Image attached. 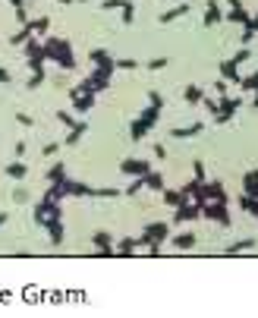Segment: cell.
Instances as JSON below:
<instances>
[{
  "label": "cell",
  "mask_w": 258,
  "mask_h": 318,
  "mask_svg": "<svg viewBox=\"0 0 258 318\" xmlns=\"http://www.w3.org/2000/svg\"><path fill=\"white\" fill-rule=\"evenodd\" d=\"M44 54H47V60H54L60 69H72V66H76L69 38H44Z\"/></svg>",
  "instance_id": "cell-1"
},
{
  "label": "cell",
  "mask_w": 258,
  "mask_h": 318,
  "mask_svg": "<svg viewBox=\"0 0 258 318\" xmlns=\"http://www.w3.org/2000/svg\"><path fill=\"white\" fill-rule=\"evenodd\" d=\"M158 120H161V110L148 104V107H145V110H142V114H139V117L133 120V129H129V136H133V142H142L145 136H148V133H151V126H154Z\"/></svg>",
  "instance_id": "cell-2"
},
{
  "label": "cell",
  "mask_w": 258,
  "mask_h": 318,
  "mask_svg": "<svg viewBox=\"0 0 258 318\" xmlns=\"http://www.w3.org/2000/svg\"><path fill=\"white\" fill-rule=\"evenodd\" d=\"M239 107H243V98H227V95H220V101H217V114H214L217 126L230 123V120H233V114H236Z\"/></svg>",
  "instance_id": "cell-3"
},
{
  "label": "cell",
  "mask_w": 258,
  "mask_h": 318,
  "mask_svg": "<svg viewBox=\"0 0 258 318\" xmlns=\"http://www.w3.org/2000/svg\"><path fill=\"white\" fill-rule=\"evenodd\" d=\"M201 217L217 221L220 227H230V211H227L224 202H205V205H201Z\"/></svg>",
  "instance_id": "cell-4"
},
{
  "label": "cell",
  "mask_w": 258,
  "mask_h": 318,
  "mask_svg": "<svg viewBox=\"0 0 258 318\" xmlns=\"http://www.w3.org/2000/svg\"><path fill=\"white\" fill-rule=\"evenodd\" d=\"M120 174L123 177H148L151 174V164L148 161H139V158H123L120 161Z\"/></svg>",
  "instance_id": "cell-5"
},
{
  "label": "cell",
  "mask_w": 258,
  "mask_h": 318,
  "mask_svg": "<svg viewBox=\"0 0 258 318\" xmlns=\"http://www.w3.org/2000/svg\"><path fill=\"white\" fill-rule=\"evenodd\" d=\"M50 214H60V202H57V199H54V195L47 192V195H44L38 205H35V221H38V224H44Z\"/></svg>",
  "instance_id": "cell-6"
},
{
  "label": "cell",
  "mask_w": 258,
  "mask_h": 318,
  "mask_svg": "<svg viewBox=\"0 0 258 318\" xmlns=\"http://www.w3.org/2000/svg\"><path fill=\"white\" fill-rule=\"evenodd\" d=\"M41 227L47 230V236H50V242H54V246H60V242H63L66 230H63V221H60V214H50V217L41 224Z\"/></svg>",
  "instance_id": "cell-7"
},
{
  "label": "cell",
  "mask_w": 258,
  "mask_h": 318,
  "mask_svg": "<svg viewBox=\"0 0 258 318\" xmlns=\"http://www.w3.org/2000/svg\"><path fill=\"white\" fill-rule=\"evenodd\" d=\"M60 189H63V195H91L95 199V189L91 186H85V183H79V180H60Z\"/></svg>",
  "instance_id": "cell-8"
},
{
  "label": "cell",
  "mask_w": 258,
  "mask_h": 318,
  "mask_svg": "<svg viewBox=\"0 0 258 318\" xmlns=\"http://www.w3.org/2000/svg\"><path fill=\"white\" fill-rule=\"evenodd\" d=\"M195 217H201V205H192V202H186V205H179V208H176V214H173V224H189V221H195Z\"/></svg>",
  "instance_id": "cell-9"
},
{
  "label": "cell",
  "mask_w": 258,
  "mask_h": 318,
  "mask_svg": "<svg viewBox=\"0 0 258 318\" xmlns=\"http://www.w3.org/2000/svg\"><path fill=\"white\" fill-rule=\"evenodd\" d=\"M142 233H148L151 236V242H167L170 239V224H164V221H154V224H148Z\"/></svg>",
  "instance_id": "cell-10"
},
{
  "label": "cell",
  "mask_w": 258,
  "mask_h": 318,
  "mask_svg": "<svg viewBox=\"0 0 258 318\" xmlns=\"http://www.w3.org/2000/svg\"><path fill=\"white\" fill-rule=\"evenodd\" d=\"M69 98H72V107H76L79 114H88V110L95 107V98L98 95H95V91H79V95H69Z\"/></svg>",
  "instance_id": "cell-11"
},
{
  "label": "cell",
  "mask_w": 258,
  "mask_h": 318,
  "mask_svg": "<svg viewBox=\"0 0 258 318\" xmlns=\"http://www.w3.org/2000/svg\"><path fill=\"white\" fill-rule=\"evenodd\" d=\"M205 199H208V202H224V205H227V189H224V183H217V180L205 183Z\"/></svg>",
  "instance_id": "cell-12"
},
{
  "label": "cell",
  "mask_w": 258,
  "mask_h": 318,
  "mask_svg": "<svg viewBox=\"0 0 258 318\" xmlns=\"http://www.w3.org/2000/svg\"><path fill=\"white\" fill-rule=\"evenodd\" d=\"M186 13H189V4H176L173 10L161 13V16H158V22H161V26H170V22H176L179 16H186Z\"/></svg>",
  "instance_id": "cell-13"
},
{
  "label": "cell",
  "mask_w": 258,
  "mask_h": 318,
  "mask_svg": "<svg viewBox=\"0 0 258 318\" xmlns=\"http://www.w3.org/2000/svg\"><path fill=\"white\" fill-rule=\"evenodd\" d=\"M186 202H189V195L183 192V189H167V186H164V205L179 208V205H186Z\"/></svg>",
  "instance_id": "cell-14"
},
{
  "label": "cell",
  "mask_w": 258,
  "mask_h": 318,
  "mask_svg": "<svg viewBox=\"0 0 258 318\" xmlns=\"http://www.w3.org/2000/svg\"><path fill=\"white\" fill-rule=\"evenodd\" d=\"M201 129H205V123H189V126H176V129H170V136L173 139H192V136H198Z\"/></svg>",
  "instance_id": "cell-15"
},
{
  "label": "cell",
  "mask_w": 258,
  "mask_h": 318,
  "mask_svg": "<svg viewBox=\"0 0 258 318\" xmlns=\"http://www.w3.org/2000/svg\"><path fill=\"white\" fill-rule=\"evenodd\" d=\"M217 69H220V76H224L227 82H239V79H243V76H239V66H236L233 60H220Z\"/></svg>",
  "instance_id": "cell-16"
},
{
  "label": "cell",
  "mask_w": 258,
  "mask_h": 318,
  "mask_svg": "<svg viewBox=\"0 0 258 318\" xmlns=\"http://www.w3.org/2000/svg\"><path fill=\"white\" fill-rule=\"evenodd\" d=\"M243 192H246V195H252V199H258V170L243 174Z\"/></svg>",
  "instance_id": "cell-17"
},
{
  "label": "cell",
  "mask_w": 258,
  "mask_h": 318,
  "mask_svg": "<svg viewBox=\"0 0 258 318\" xmlns=\"http://www.w3.org/2000/svg\"><path fill=\"white\" fill-rule=\"evenodd\" d=\"M85 133H88V123H85V120H79V123L66 133V145H69V148H72V145H79V139H82Z\"/></svg>",
  "instance_id": "cell-18"
},
{
  "label": "cell",
  "mask_w": 258,
  "mask_h": 318,
  "mask_svg": "<svg viewBox=\"0 0 258 318\" xmlns=\"http://www.w3.org/2000/svg\"><path fill=\"white\" fill-rule=\"evenodd\" d=\"M258 246V239H252V236H246V239H239V242H233V246H227V252L224 255H239V252H246V249H255Z\"/></svg>",
  "instance_id": "cell-19"
},
{
  "label": "cell",
  "mask_w": 258,
  "mask_h": 318,
  "mask_svg": "<svg viewBox=\"0 0 258 318\" xmlns=\"http://www.w3.org/2000/svg\"><path fill=\"white\" fill-rule=\"evenodd\" d=\"M220 19H224V13L217 10V0H208V10H205V26L211 29V26H217Z\"/></svg>",
  "instance_id": "cell-20"
},
{
  "label": "cell",
  "mask_w": 258,
  "mask_h": 318,
  "mask_svg": "<svg viewBox=\"0 0 258 318\" xmlns=\"http://www.w3.org/2000/svg\"><path fill=\"white\" fill-rule=\"evenodd\" d=\"M133 249H139L136 236H126V239H120V246H117V255H120V258H129V255H136Z\"/></svg>",
  "instance_id": "cell-21"
},
{
  "label": "cell",
  "mask_w": 258,
  "mask_h": 318,
  "mask_svg": "<svg viewBox=\"0 0 258 318\" xmlns=\"http://www.w3.org/2000/svg\"><path fill=\"white\" fill-rule=\"evenodd\" d=\"M32 35H35V32H32V26H29V22H22V29H19V32H13V35H10V44H13V47H16V44H25V41L32 38Z\"/></svg>",
  "instance_id": "cell-22"
},
{
  "label": "cell",
  "mask_w": 258,
  "mask_h": 318,
  "mask_svg": "<svg viewBox=\"0 0 258 318\" xmlns=\"http://www.w3.org/2000/svg\"><path fill=\"white\" fill-rule=\"evenodd\" d=\"M224 19H227V22H236V26H249V22H252V16H249L243 7H239V10H230Z\"/></svg>",
  "instance_id": "cell-23"
},
{
  "label": "cell",
  "mask_w": 258,
  "mask_h": 318,
  "mask_svg": "<svg viewBox=\"0 0 258 318\" xmlns=\"http://www.w3.org/2000/svg\"><path fill=\"white\" fill-rule=\"evenodd\" d=\"M170 242L176 249H192L195 246V233H176V236H170Z\"/></svg>",
  "instance_id": "cell-24"
},
{
  "label": "cell",
  "mask_w": 258,
  "mask_h": 318,
  "mask_svg": "<svg viewBox=\"0 0 258 318\" xmlns=\"http://www.w3.org/2000/svg\"><path fill=\"white\" fill-rule=\"evenodd\" d=\"M239 208L249 211L252 217H258V199H252V195H246V192H239Z\"/></svg>",
  "instance_id": "cell-25"
},
{
  "label": "cell",
  "mask_w": 258,
  "mask_h": 318,
  "mask_svg": "<svg viewBox=\"0 0 258 318\" xmlns=\"http://www.w3.org/2000/svg\"><path fill=\"white\" fill-rule=\"evenodd\" d=\"M29 26H32V32L38 35V38H44V35H47V26H50V16H38V19H29Z\"/></svg>",
  "instance_id": "cell-26"
},
{
  "label": "cell",
  "mask_w": 258,
  "mask_h": 318,
  "mask_svg": "<svg viewBox=\"0 0 258 318\" xmlns=\"http://www.w3.org/2000/svg\"><path fill=\"white\" fill-rule=\"evenodd\" d=\"M145 186H148V189H154V192H164V174L151 170L148 177H145Z\"/></svg>",
  "instance_id": "cell-27"
},
{
  "label": "cell",
  "mask_w": 258,
  "mask_h": 318,
  "mask_svg": "<svg viewBox=\"0 0 258 318\" xmlns=\"http://www.w3.org/2000/svg\"><path fill=\"white\" fill-rule=\"evenodd\" d=\"M29 174V167L22 164V161H13V164H7V177H13V180H22Z\"/></svg>",
  "instance_id": "cell-28"
},
{
  "label": "cell",
  "mask_w": 258,
  "mask_h": 318,
  "mask_svg": "<svg viewBox=\"0 0 258 318\" xmlns=\"http://www.w3.org/2000/svg\"><path fill=\"white\" fill-rule=\"evenodd\" d=\"M183 98H186L189 104H201V98H205V91H201L198 85H186V91H183Z\"/></svg>",
  "instance_id": "cell-29"
},
{
  "label": "cell",
  "mask_w": 258,
  "mask_h": 318,
  "mask_svg": "<svg viewBox=\"0 0 258 318\" xmlns=\"http://www.w3.org/2000/svg\"><path fill=\"white\" fill-rule=\"evenodd\" d=\"M88 60H91V66H104V63L110 60V54H107L104 47H98V51H91V54H88Z\"/></svg>",
  "instance_id": "cell-30"
},
{
  "label": "cell",
  "mask_w": 258,
  "mask_h": 318,
  "mask_svg": "<svg viewBox=\"0 0 258 318\" xmlns=\"http://www.w3.org/2000/svg\"><path fill=\"white\" fill-rule=\"evenodd\" d=\"M63 174H66V164H63V161H57V164H54L50 170H47V180H50V183H60V180H63Z\"/></svg>",
  "instance_id": "cell-31"
},
{
  "label": "cell",
  "mask_w": 258,
  "mask_h": 318,
  "mask_svg": "<svg viewBox=\"0 0 258 318\" xmlns=\"http://www.w3.org/2000/svg\"><path fill=\"white\" fill-rule=\"evenodd\" d=\"M91 242H95L98 249H101V246H114V236H110V233H104V230H98L95 236H91Z\"/></svg>",
  "instance_id": "cell-32"
},
{
  "label": "cell",
  "mask_w": 258,
  "mask_h": 318,
  "mask_svg": "<svg viewBox=\"0 0 258 318\" xmlns=\"http://www.w3.org/2000/svg\"><path fill=\"white\" fill-rule=\"evenodd\" d=\"M44 79H47V72H32V79L25 82V88H29V91H35V88H41V85H44Z\"/></svg>",
  "instance_id": "cell-33"
},
{
  "label": "cell",
  "mask_w": 258,
  "mask_h": 318,
  "mask_svg": "<svg viewBox=\"0 0 258 318\" xmlns=\"http://www.w3.org/2000/svg\"><path fill=\"white\" fill-rule=\"evenodd\" d=\"M120 13H123V26H133V16H136V7H133V0H126V7H123Z\"/></svg>",
  "instance_id": "cell-34"
},
{
  "label": "cell",
  "mask_w": 258,
  "mask_h": 318,
  "mask_svg": "<svg viewBox=\"0 0 258 318\" xmlns=\"http://www.w3.org/2000/svg\"><path fill=\"white\" fill-rule=\"evenodd\" d=\"M239 85H243V91H255L258 88V72H252V76H246V79H239Z\"/></svg>",
  "instance_id": "cell-35"
},
{
  "label": "cell",
  "mask_w": 258,
  "mask_h": 318,
  "mask_svg": "<svg viewBox=\"0 0 258 318\" xmlns=\"http://www.w3.org/2000/svg\"><path fill=\"white\" fill-rule=\"evenodd\" d=\"M249 57H252V51H246V44H243V47H239V51H236V54H233V57H230V60H233V63H236V66H239V63H246V60H249Z\"/></svg>",
  "instance_id": "cell-36"
},
{
  "label": "cell",
  "mask_w": 258,
  "mask_h": 318,
  "mask_svg": "<svg viewBox=\"0 0 258 318\" xmlns=\"http://www.w3.org/2000/svg\"><path fill=\"white\" fill-rule=\"evenodd\" d=\"M57 120H60V123H63L66 129H72V126L79 123V120H72V114H66V110H57Z\"/></svg>",
  "instance_id": "cell-37"
},
{
  "label": "cell",
  "mask_w": 258,
  "mask_h": 318,
  "mask_svg": "<svg viewBox=\"0 0 258 318\" xmlns=\"http://www.w3.org/2000/svg\"><path fill=\"white\" fill-rule=\"evenodd\" d=\"M142 186H145V177H136L133 183H129V186H126V195H136V192L142 189Z\"/></svg>",
  "instance_id": "cell-38"
},
{
  "label": "cell",
  "mask_w": 258,
  "mask_h": 318,
  "mask_svg": "<svg viewBox=\"0 0 258 318\" xmlns=\"http://www.w3.org/2000/svg\"><path fill=\"white\" fill-rule=\"evenodd\" d=\"M167 63H170V57H154V60H148V69H151V72H158V69H164Z\"/></svg>",
  "instance_id": "cell-39"
},
{
  "label": "cell",
  "mask_w": 258,
  "mask_h": 318,
  "mask_svg": "<svg viewBox=\"0 0 258 318\" xmlns=\"http://www.w3.org/2000/svg\"><path fill=\"white\" fill-rule=\"evenodd\" d=\"M120 195V189H110V186H107V189H95V199H117Z\"/></svg>",
  "instance_id": "cell-40"
},
{
  "label": "cell",
  "mask_w": 258,
  "mask_h": 318,
  "mask_svg": "<svg viewBox=\"0 0 258 318\" xmlns=\"http://www.w3.org/2000/svg\"><path fill=\"white\" fill-rule=\"evenodd\" d=\"M101 7H104V10H123L126 0H101Z\"/></svg>",
  "instance_id": "cell-41"
},
{
  "label": "cell",
  "mask_w": 258,
  "mask_h": 318,
  "mask_svg": "<svg viewBox=\"0 0 258 318\" xmlns=\"http://www.w3.org/2000/svg\"><path fill=\"white\" fill-rule=\"evenodd\" d=\"M57 152H60V145H57V142H47V145L41 148V155H44V158H54Z\"/></svg>",
  "instance_id": "cell-42"
},
{
  "label": "cell",
  "mask_w": 258,
  "mask_h": 318,
  "mask_svg": "<svg viewBox=\"0 0 258 318\" xmlns=\"http://www.w3.org/2000/svg\"><path fill=\"white\" fill-rule=\"evenodd\" d=\"M192 170H195V180H198V183H205V164H201V161H192Z\"/></svg>",
  "instance_id": "cell-43"
},
{
  "label": "cell",
  "mask_w": 258,
  "mask_h": 318,
  "mask_svg": "<svg viewBox=\"0 0 258 318\" xmlns=\"http://www.w3.org/2000/svg\"><path fill=\"white\" fill-rule=\"evenodd\" d=\"M139 63L133 60V57H123V60H117V69H136Z\"/></svg>",
  "instance_id": "cell-44"
},
{
  "label": "cell",
  "mask_w": 258,
  "mask_h": 318,
  "mask_svg": "<svg viewBox=\"0 0 258 318\" xmlns=\"http://www.w3.org/2000/svg\"><path fill=\"white\" fill-rule=\"evenodd\" d=\"M148 101H151V107H164V98H161V91H148Z\"/></svg>",
  "instance_id": "cell-45"
},
{
  "label": "cell",
  "mask_w": 258,
  "mask_h": 318,
  "mask_svg": "<svg viewBox=\"0 0 258 318\" xmlns=\"http://www.w3.org/2000/svg\"><path fill=\"white\" fill-rule=\"evenodd\" d=\"M95 255H101V258H110V255H117V249H114V246H101Z\"/></svg>",
  "instance_id": "cell-46"
},
{
  "label": "cell",
  "mask_w": 258,
  "mask_h": 318,
  "mask_svg": "<svg viewBox=\"0 0 258 318\" xmlns=\"http://www.w3.org/2000/svg\"><path fill=\"white\" fill-rule=\"evenodd\" d=\"M25 199H29V192H25V189H16V192H13V202H16V205H22Z\"/></svg>",
  "instance_id": "cell-47"
},
{
  "label": "cell",
  "mask_w": 258,
  "mask_h": 318,
  "mask_svg": "<svg viewBox=\"0 0 258 318\" xmlns=\"http://www.w3.org/2000/svg\"><path fill=\"white\" fill-rule=\"evenodd\" d=\"M13 155H16V158H22V155H25V142H22V139L13 145Z\"/></svg>",
  "instance_id": "cell-48"
},
{
  "label": "cell",
  "mask_w": 258,
  "mask_h": 318,
  "mask_svg": "<svg viewBox=\"0 0 258 318\" xmlns=\"http://www.w3.org/2000/svg\"><path fill=\"white\" fill-rule=\"evenodd\" d=\"M16 19H19V22H29V13H25V4H22V7H16Z\"/></svg>",
  "instance_id": "cell-49"
},
{
  "label": "cell",
  "mask_w": 258,
  "mask_h": 318,
  "mask_svg": "<svg viewBox=\"0 0 258 318\" xmlns=\"http://www.w3.org/2000/svg\"><path fill=\"white\" fill-rule=\"evenodd\" d=\"M154 158H158V161H164V158H167V148H164V145H161V142H158V145H154Z\"/></svg>",
  "instance_id": "cell-50"
},
{
  "label": "cell",
  "mask_w": 258,
  "mask_h": 318,
  "mask_svg": "<svg viewBox=\"0 0 258 318\" xmlns=\"http://www.w3.org/2000/svg\"><path fill=\"white\" fill-rule=\"evenodd\" d=\"M201 104H205L211 114H217V101H214V98H201Z\"/></svg>",
  "instance_id": "cell-51"
},
{
  "label": "cell",
  "mask_w": 258,
  "mask_h": 318,
  "mask_svg": "<svg viewBox=\"0 0 258 318\" xmlns=\"http://www.w3.org/2000/svg\"><path fill=\"white\" fill-rule=\"evenodd\" d=\"M214 91H217V95H227V79H220V82H214Z\"/></svg>",
  "instance_id": "cell-52"
},
{
  "label": "cell",
  "mask_w": 258,
  "mask_h": 318,
  "mask_svg": "<svg viewBox=\"0 0 258 318\" xmlns=\"http://www.w3.org/2000/svg\"><path fill=\"white\" fill-rule=\"evenodd\" d=\"M16 120H19V123H22V126H32V123H35V120H32V117H29V114H16Z\"/></svg>",
  "instance_id": "cell-53"
},
{
  "label": "cell",
  "mask_w": 258,
  "mask_h": 318,
  "mask_svg": "<svg viewBox=\"0 0 258 318\" xmlns=\"http://www.w3.org/2000/svg\"><path fill=\"white\" fill-rule=\"evenodd\" d=\"M252 38H255V32H252V29H243V44H249Z\"/></svg>",
  "instance_id": "cell-54"
},
{
  "label": "cell",
  "mask_w": 258,
  "mask_h": 318,
  "mask_svg": "<svg viewBox=\"0 0 258 318\" xmlns=\"http://www.w3.org/2000/svg\"><path fill=\"white\" fill-rule=\"evenodd\" d=\"M10 79H13V76H10V72H7V69H4V66H0V85H7V82H10Z\"/></svg>",
  "instance_id": "cell-55"
},
{
  "label": "cell",
  "mask_w": 258,
  "mask_h": 318,
  "mask_svg": "<svg viewBox=\"0 0 258 318\" xmlns=\"http://www.w3.org/2000/svg\"><path fill=\"white\" fill-rule=\"evenodd\" d=\"M246 29H252V32H258V16H252V22H249Z\"/></svg>",
  "instance_id": "cell-56"
},
{
  "label": "cell",
  "mask_w": 258,
  "mask_h": 318,
  "mask_svg": "<svg viewBox=\"0 0 258 318\" xmlns=\"http://www.w3.org/2000/svg\"><path fill=\"white\" fill-rule=\"evenodd\" d=\"M227 4H230L233 10H239V7H243V0H227Z\"/></svg>",
  "instance_id": "cell-57"
},
{
  "label": "cell",
  "mask_w": 258,
  "mask_h": 318,
  "mask_svg": "<svg viewBox=\"0 0 258 318\" xmlns=\"http://www.w3.org/2000/svg\"><path fill=\"white\" fill-rule=\"evenodd\" d=\"M7 221H10V214H7V211H0V227H4Z\"/></svg>",
  "instance_id": "cell-58"
},
{
  "label": "cell",
  "mask_w": 258,
  "mask_h": 318,
  "mask_svg": "<svg viewBox=\"0 0 258 318\" xmlns=\"http://www.w3.org/2000/svg\"><path fill=\"white\" fill-rule=\"evenodd\" d=\"M252 107H258V88L252 91Z\"/></svg>",
  "instance_id": "cell-59"
},
{
  "label": "cell",
  "mask_w": 258,
  "mask_h": 318,
  "mask_svg": "<svg viewBox=\"0 0 258 318\" xmlns=\"http://www.w3.org/2000/svg\"><path fill=\"white\" fill-rule=\"evenodd\" d=\"M57 4H60V7H69V4H76V0H57Z\"/></svg>",
  "instance_id": "cell-60"
},
{
  "label": "cell",
  "mask_w": 258,
  "mask_h": 318,
  "mask_svg": "<svg viewBox=\"0 0 258 318\" xmlns=\"http://www.w3.org/2000/svg\"><path fill=\"white\" fill-rule=\"evenodd\" d=\"M10 4H13V7H22V4H25V0H10Z\"/></svg>",
  "instance_id": "cell-61"
},
{
  "label": "cell",
  "mask_w": 258,
  "mask_h": 318,
  "mask_svg": "<svg viewBox=\"0 0 258 318\" xmlns=\"http://www.w3.org/2000/svg\"><path fill=\"white\" fill-rule=\"evenodd\" d=\"M82 4H91V0H82Z\"/></svg>",
  "instance_id": "cell-62"
}]
</instances>
